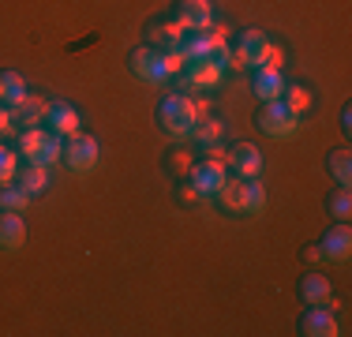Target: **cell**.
<instances>
[{
    "label": "cell",
    "instance_id": "5bb4252c",
    "mask_svg": "<svg viewBox=\"0 0 352 337\" xmlns=\"http://www.w3.org/2000/svg\"><path fill=\"white\" fill-rule=\"evenodd\" d=\"M300 300L307 303V307H333V285L326 274H318V270H307L304 277H300Z\"/></svg>",
    "mask_w": 352,
    "mask_h": 337
},
{
    "label": "cell",
    "instance_id": "1f68e13d",
    "mask_svg": "<svg viewBox=\"0 0 352 337\" xmlns=\"http://www.w3.org/2000/svg\"><path fill=\"white\" fill-rule=\"evenodd\" d=\"M304 259H307V263H322V255H318V243H315V248H304Z\"/></svg>",
    "mask_w": 352,
    "mask_h": 337
},
{
    "label": "cell",
    "instance_id": "8992f818",
    "mask_svg": "<svg viewBox=\"0 0 352 337\" xmlns=\"http://www.w3.org/2000/svg\"><path fill=\"white\" fill-rule=\"evenodd\" d=\"M300 124H304V116L292 113L281 98L263 101V105H258V113H255V128L263 131V135H270V139H292V135L300 131Z\"/></svg>",
    "mask_w": 352,
    "mask_h": 337
},
{
    "label": "cell",
    "instance_id": "9a60e30c",
    "mask_svg": "<svg viewBox=\"0 0 352 337\" xmlns=\"http://www.w3.org/2000/svg\"><path fill=\"white\" fill-rule=\"evenodd\" d=\"M45 113H49V98L30 94V90H27V98L15 101V105H12L15 131H19V128H38V124H45Z\"/></svg>",
    "mask_w": 352,
    "mask_h": 337
},
{
    "label": "cell",
    "instance_id": "83f0119b",
    "mask_svg": "<svg viewBox=\"0 0 352 337\" xmlns=\"http://www.w3.org/2000/svg\"><path fill=\"white\" fill-rule=\"evenodd\" d=\"M15 168H19V157H15V150L4 146V139H0V184H12Z\"/></svg>",
    "mask_w": 352,
    "mask_h": 337
},
{
    "label": "cell",
    "instance_id": "4dcf8cb0",
    "mask_svg": "<svg viewBox=\"0 0 352 337\" xmlns=\"http://www.w3.org/2000/svg\"><path fill=\"white\" fill-rule=\"evenodd\" d=\"M338 124H341V131H352V105H341V113H338Z\"/></svg>",
    "mask_w": 352,
    "mask_h": 337
},
{
    "label": "cell",
    "instance_id": "8fae6325",
    "mask_svg": "<svg viewBox=\"0 0 352 337\" xmlns=\"http://www.w3.org/2000/svg\"><path fill=\"white\" fill-rule=\"evenodd\" d=\"M184 30L180 23L173 19V15H165V19H154L146 27V45H154V49H165V53H180V45H184Z\"/></svg>",
    "mask_w": 352,
    "mask_h": 337
},
{
    "label": "cell",
    "instance_id": "277c9868",
    "mask_svg": "<svg viewBox=\"0 0 352 337\" xmlns=\"http://www.w3.org/2000/svg\"><path fill=\"white\" fill-rule=\"evenodd\" d=\"M232 64H240V67H281V45L258 27H248V30H240L236 45H232Z\"/></svg>",
    "mask_w": 352,
    "mask_h": 337
},
{
    "label": "cell",
    "instance_id": "30bf717a",
    "mask_svg": "<svg viewBox=\"0 0 352 337\" xmlns=\"http://www.w3.org/2000/svg\"><path fill=\"white\" fill-rule=\"evenodd\" d=\"M173 19L184 30H206L214 27V0H176Z\"/></svg>",
    "mask_w": 352,
    "mask_h": 337
},
{
    "label": "cell",
    "instance_id": "ac0fdd59",
    "mask_svg": "<svg viewBox=\"0 0 352 337\" xmlns=\"http://www.w3.org/2000/svg\"><path fill=\"white\" fill-rule=\"evenodd\" d=\"M15 184H19L30 199H38V195H45V191H49V184H53V180H49V168L45 165L23 162L19 168H15Z\"/></svg>",
    "mask_w": 352,
    "mask_h": 337
},
{
    "label": "cell",
    "instance_id": "2e32d148",
    "mask_svg": "<svg viewBox=\"0 0 352 337\" xmlns=\"http://www.w3.org/2000/svg\"><path fill=\"white\" fill-rule=\"evenodd\" d=\"M229 168L232 176H263V150L255 142H236L229 150Z\"/></svg>",
    "mask_w": 352,
    "mask_h": 337
},
{
    "label": "cell",
    "instance_id": "7c38bea8",
    "mask_svg": "<svg viewBox=\"0 0 352 337\" xmlns=\"http://www.w3.org/2000/svg\"><path fill=\"white\" fill-rule=\"evenodd\" d=\"M352 251V232H349V221H338L333 229L322 232V240H318V255H322V263H345Z\"/></svg>",
    "mask_w": 352,
    "mask_h": 337
},
{
    "label": "cell",
    "instance_id": "6da1fadb",
    "mask_svg": "<svg viewBox=\"0 0 352 337\" xmlns=\"http://www.w3.org/2000/svg\"><path fill=\"white\" fill-rule=\"evenodd\" d=\"M203 113H206L203 101H195L191 94H184V90H173V94H165L162 105H157V124H162V131L169 135V139L184 142Z\"/></svg>",
    "mask_w": 352,
    "mask_h": 337
},
{
    "label": "cell",
    "instance_id": "e0dca14e",
    "mask_svg": "<svg viewBox=\"0 0 352 337\" xmlns=\"http://www.w3.org/2000/svg\"><path fill=\"white\" fill-rule=\"evenodd\" d=\"M300 334L304 337H338V318H333L330 307H307L300 315Z\"/></svg>",
    "mask_w": 352,
    "mask_h": 337
},
{
    "label": "cell",
    "instance_id": "7402d4cb",
    "mask_svg": "<svg viewBox=\"0 0 352 337\" xmlns=\"http://www.w3.org/2000/svg\"><path fill=\"white\" fill-rule=\"evenodd\" d=\"M326 168H330V176L341 184V188H349L352 184V154H349V146L330 150V154H326Z\"/></svg>",
    "mask_w": 352,
    "mask_h": 337
},
{
    "label": "cell",
    "instance_id": "4316f807",
    "mask_svg": "<svg viewBox=\"0 0 352 337\" xmlns=\"http://www.w3.org/2000/svg\"><path fill=\"white\" fill-rule=\"evenodd\" d=\"M191 165H195V157H191V150H180V146H176V150H169V157H165V168H169L173 176H180V180L191 173Z\"/></svg>",
    "mask_w": 352,
    "mask_h": 337
},
{
    "label": "cell",
    "instance_id": "cb8c5ba5",
    "mask_svg": "<svg viewBox=\"0 0 352 337\" xmlns=\"http://www.w3.org/2000/svg\"><path fill=\"white\" fill-rule=\"evenodd\" d=\"M281 101L292 109V113H300V116H304L307 109H311V101H315V98H311V87H307V83H285Z\"/></svg>",
    "mask_w": 352,
    "mask_h": 337
},
{
    "label": "cell",
    "instance_id": "f1b7e54d",
    "mask_svg": "<svg viewBox=\"0 0 352 337\" xmlns=\"http://www.w3.org/2000/svg\"><path fill=\"white\" fill-rule=\"evenodd\" d=\"M12 131H15L12 109H8V105H0V139H4V135H12Z\"/></svg>",
    "mask_w": 352,
    "mask_h": 337
},
{
    "label": "cell",
    "instance_id": "44dd1931",
    "mask_svg": "<svg viewBox=\"0 0 352 337\" xmlns=\"http://www.w3.org/2000/svg\"><path fill=\"white\" fill-rule=\"evenodd\" d=\"M251 90H255V98H258V101H274V98H281V90H285L281 72H278V67H255Z\"/></svg>",
    "mask_w": 352,
    "mask_h": 337
},
{
    "label": "cell",
    "instance_id": "ba28073f",
    "mask_svg": "<svg viewBox=\"0 0 352 337\" xmlns=\"http://www.w3.org/2000/svg\"><path fill=\"white\" fill-rule=\"evenodd\" d=\"M98 157H102V146H98L94 135L87 131H75L64 139V154L60 162L72 168V173H90V168H98Z\"/></svg>",
    "mask_w": 352,
    "mask_h": 337
},
{
    "label": "cell",
    "instance_id": "d6986e66",
    "mask_svg": "<svg viewBox=\"0 0 352 337\" xmlns=\"http://www.w3.org/2000/svg\"><path fill=\"white\" fill-rule=\"evenodd\" d=\"M221 135H225V120L217 113H203L195 120V128H191V135L188 139L195 142L199 150H206V146H217V142H221Z\"/></svg>",
    "mask_w": 352,
    "mask_h": 337
},
{
    "label": "cell",
    "instance_id": "4fadbf2b",
    "mask_svg": "<svg viewBox=\"0 0 352 337\" xmlns=\"http://www.w3.org/2000/svg\"><path fill=\"white\" fill-rule=\"evenodd\" d=\"M79 109L72 105V101H64V98H49V113H45V128L49 131H56V135H75L79 131Z\"/></svg>",
    "mask_w": 352,
    "mask_h": 337
},
{
    "label": "cell",
    "instance_id": "d4e9b609",
    "mask_svg": "<svg viewBox=\"0 0 352 337\" xmlns=\"http://www.w3.org/2000/svg\"><path fill=\"white\" fill-rule=\"evenodd\" d=\"M30 206V195L19 188V184H0V210H12V214H23Z\"/></svg>",
    "mask_w": 352,
    "mask_h": 337
},
{
    "label": "cell",
    "instance_id": "ffe728a7",
    "mask_svg": "<svg viewBox=\"0 0 352 337\" xmlns=\"http://www.w3.org/2000/svg\"><path fill=\"white\" fill-rule=\"evenodd\" d=\"M23 240H27V221H23V214L4 210V214H0V251H19Z\"/></svg>",
    "mask_w": 352,
    "mask_h": 337
},
{
    "label": "cell",
    "instance_id": "603a6c76",
    "mask_svg": "<svg viewBox=\"0 0 352 337\" xmlns=\"http://www.w3.org/2000/svg\"><path fill=\"white\" fill-rule=\"evenodd\" d=\"M23 98H27V79L19 72H0V105L12 109Z\"/></svg>",
    "mask_w": 352,
    "mask_h": 337
},
{
    "label": "cell",
    "instance_id": "5b68a950",
    "mask_svg": "<svg viewBox=\"0 0 352 337\" xmlns=\"http://www.w3.org/2000/svg\"><path fill=\"white\" fill-rule=\"evenodd\" d=\"M15 135H19V154H23V162H34V165H45V168H53L56 162H60V154H64V135L49 131L45 124H38V128H19Z\"/></svg>",
    "mask_w": 352,
    "mask_h": 337
},
{
    "label": "cell",
    "instance_id": "484cf974",
    "mask_svg": "<svg viewBox=\"0 0 352 337\" xmlns=\"http://www.w3.org/2000/svg\"><path fill=\"white\" fill-rule=\"evenodd\" d=\"M326 210H330L338 221H349V217H352V195H349V188H341V184H338V191H330V195H326Z\"/></svg>",
    "mask_w": 352,
    "mask_h": 337
},
{
    "label": "cell",
    "instance_id": "7a4b0ae2",
    "mask_svg": "<svg viewBox=\"0 0 352 337\" xmlns=\"http://www.w3.org/2000/svg\"><path fill=\"white\" fill-rule=\"evenodd\" d=\"M214 199L225 214L255 217V214H263V206H266V188H263L258 176H229Z\"/></svg>",
    "mask_w": 352,
    "mask_h": 337
},
{
    "label": "cell",
    "instance_id": "3957f363",
    "mask_svg": "<svg viewBox=\"0 0 352 337\" xmlns=\"http://www.w3.org/2000/svg\"><path fill=\"white\" fill-rule=\"evenodd\" d=\"M128 67L142 83H173L184 72V56L165 53V49H154V45H139L128 53Z\"/></svg>",
    "mask_w": 352,
    "mask_h": 337
},
{
    "label": "cell",
    "instance_id": "f546056e",
    "mask_svg": "<svg viewBox=\"0 0 352 337\" xmlns=\"http://www.w3.org/2000/svg\"><path fill=\"white\" fill-rule=\"evenodd\" d=\"M176 195H180L184 202H199V199H203L195 188H191V180H180V188H176Z\"/></svg>",
    "mask_w": 352,
    "mask_h": 337
},
{
    "label": "cell",
    "instance_id": "9c48e42d",
    "mask_svg": "<svg viewBox=\"0 0 352 337\" xmlns=\"http://www.w3.org/2000/svg\"><path fill=\"white\" fill-rule=\"evenodd\" d=\"M229 67L217 64V61H184V72H180V83L188 90H214L217 83L225 79Z\"/></svg>",
    "mask_w": 352,
    "mask_h": 337
},
{
    "label": "cell",
    "instance_id": "52a82bcc",
    "mask_svg": "<svg viewBox=\"0 0 352 337\" xmlns=\"http://www.w3.org/2000/svg\"><path fill=\"white\" fill-rule=\"evenodd\" d=\"M184 180H191V188H195L203 199H214L217 191H221V184L229 180V162H225V157H210V154H206L203 162L191 165V173L184 176Z\"/></svg>",
    "mask_w": 352,
    "mask_h": 337
}]
</instances>
